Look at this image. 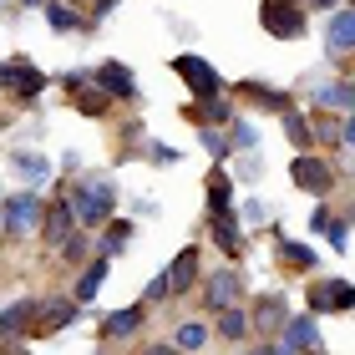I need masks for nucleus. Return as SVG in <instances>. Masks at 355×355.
<instances>
[{
	"label": "nucleus",
	"mask_w": 355,
	"mask_h": 355,
	"mask_svg": "<svg viewBox=\"0 0 355 355\" xmlns=\"http://www.w3.org/2000/svg\"><path fill=\"white\" fill-rule=\"evenodd\" d=\"M71 214H76V229H107L117 218V198H112V183L107 178H76L71 193H67Z\"/></svg>",
	"instance_id": "1"
},
{
	"label": "nucleus",
	"mask_w": 355,
	"mask_h": 355,
	"mask_svg": "<svg viewBox=\"0 0 355 355\" xmlns=\"http://www.w3.org/2000/svg\"><path fill=\"white\" fill-rule=\"evenodd\" d=\"M168 67H173L178 82L188 87L193 102H214V96H229V82H223L218 67H208V61H203L198 51H178V56L168 61Z\"/></svg>",
	"instance_id": "2"
},
{
	"label": "nucleus",
	"mask_w": 355,
	"mask_h": 355,
	"mask_svg": "<svg viewBox=\"0 0 355 355\" xmlns=\"http://www.w3.org/2000/svg\"><path fill=\"white\" fill-rule=\"evenodd\" d=\"M259 26L274 41H300L304 36V0H259Z\"/></svg>",
	"instance_id": "3"
},
{
	"label": "nucleus",
	"mask_w": 355,
	"mask_h": 355,
	"mask_svg": "<svg viewBox=\"0 0 355 355\" xmlns=\"http://www.w3.org/2000/svg\"><path fill=\"white\" fill-rule=\"evenodd\" d=\"M289 183H295L300 193H310V198H330V188H335L330 157H320V153H295V163H289Z\"/></svg>",
	"instance_id": "4"
},
{
	"label": "nucleus",
	"mask_w": 355,
	"mask_h": 355,
	"mask_svg": "<svg viewBox=\"0 0 355 355\" xmlns=\"http://www.w3.org/2000/svg\"><path fill=\"white\" fill-rule=\"evenodd\" d=\"M0 87H6L15 102H36L46 92V71L31 56H10V61H0Z\"/></svg>",
	"instance_id": "5"
},
{
	"label": "nucleus",
	"mask_w": 355,
	"mask_h": 355,
	"mask_svg": "<svg viewBox=\"0 0 355 355\" xmlns=\"http://www.w3.org/2000/svg\"><path fill=\"white\" fill-rule=\"evenodd\" d=\"M345 310H355L350 279H315L304 289V315H345Z\"/></svg>",
	"instance_id": "6"
},
{
	"label": "nucleus",
	"mask_w": 355,
	"mask_h": 355,
	"mask_svg": "<svg viewBox=\"0 0 355 355\" xmlns=\"http://www.w3.org/2000/svg\"><path fill=\"white\" fill-rule=\"evenodd\" d=\"M61 82H67V96H71V107L82 112V117H107L112 112V96L92 82V71H67Z\"/></svg>",
	"instance_id": "7"
},
{
	"label": "nucleus",
	"mask_w": 355,
	"mask_h": 355,
	"mask_svg": "<svg viewBox=\"0 0 355 355\" xmlns=\"http://www.w3.org/2000/svg\"><path fill=\"white\" fill-rule=\"evenodd\" d=\"M239 300H244V279H239V269H214V274H208V279H203V304H208V310H234V304Z\"/></svg>",
	"instance_id": "8"
},
{
	"label": "nucleus",
	"mask_w": 355,
	"mask_h": 355,
	"mask_svg": "<svg viewBox=\"0 0 355 355\" xmlns=\"http://www.w3.org/2000/svg\"><path fill=\"white\" fill-rule=\"evenodd\" d=\"M92 82L102 87L112 102H137V76L122 67V61H96L92 67Z\"/></svg>",
	"instance_id": "9"
},
{
	"label": "nucleus",
	"mask_w": 355,
	"mask_h": 355,
	"mask_svg": "<svg viewBox=\"0 0 355 355\" xmlns=\"http://www.w3.org/2000/svg\"><path fill=\"white\" fill-rule=\"evenodd\" d=\"M249 325H254V335H259V340H279V330L289 325V304H284V295H264V300L249 310Z\"/></svg>",
	"instance_id": "10"
},
{
	"label": "nucleus",
	"mask_w": 355,
	"mask_h": 355,
	"mask_svg": "<svg viewBox=\"0 0 355 355\" xmlns=\"http://www.w3.org/2000/svg\"><path fill=\"white\" fill-rule=\"evenodd\" d=\"M234 96H244L249 107H259V112H274V117H284V112H295V96L279 92V87H269V82H239L229 87Z\"/></svg>",
	"instance_id": "11"
},
{
	"label": "nucleus",
	"mask_w": 355,
	"mask_h": 355,
	"mask_svg": "<svg viewBox=\"0 0 355 355\" xmlns=\"http://www.w3.org/2000/svg\"><path fill=\"white\" fill-rule=\"evenodd\" d=\"M36 310H41V300H15V304H6L0 310V340H15V335H36Z\"/></svg>",
	"instance_id": "12"
},
{
	"label": "nucleus",
	"mask_w": 355,
	"mask_h": 355,
	"mask_svg": "<svg viewBox=\"0 0 355 355\" xmlns=\"http://www.w3.org/2000/svg\"><path fill=\"white\" fill-rule=\"evenodd\" d=\"M198 269H203V254H198V244L178 249V259L163 269V274H168V295H188V289L198 284Z\"/></svg>",
	"instance_id": "13"
},
{
	"label": "nucleus",
	"mask_w": 355,
	"mask_h": 355,
	"mask_svg": "<svg viewBox=\"0 0 355 355\" xmlns=\"http://www.w3.org/2000/svg\"><path fill=\"white\" fill-rule=\"evenodd\" d=\"M0 214H6V229H10V234H26V229H36V223H41L46 208H41L36 193H15V198L0 203Z\"/></svg>",
	"instance_id": "14"
},
{
	"label": "nucleus",
	"mask_w": 355,
	"mask_h": 355,
	"mask_svg": "<svg viewBox=\"0 0 355 355\" xmlns=\"http://www.w3.org/2000/svg\"><path fill=\"white\" fill-rule=\"evenodd\" d=\"M41 234H46V244L61 249L67 239L76 234V214H71V203L67 198H56V203H46V214H41Z\"/></svg>",
	"instance_id": "15"
},
{
	"label": "nucleus",
	"mask_w": 355,
	"mask_h": 355,
	"mask_svg": "<svg viewBox=\"0 0 355 355\" xmlns=\"http://www.w3.org/2000/svg\"><path fill=\"white\" fill-rule=\"evenodd\" d=\"M208 234H214V244L223 259H244V223H239V214H223V218H208Z\"/></svg>",
	"instance_id": "16"
},
{
	"label": "nucleus",
	"mask_w": 355,
	"mask_h": 355,
	"mask_svg": "<svg viewBox=\"0 0 355 355\" xmlns=\"http://www.w3.org/2000/svg\"><path fill=\"white\" fill-rule=\"evenodd\" d=\"M76 310H82V304H76V300H61V295L41 300V310H36V335H61V330L76 320Z\"/></svg>",
	"instance_id": "17"
},
{
	"label": "nucleus",
	"mask_w": 355,
	"mask_h": 355,
	"mask_svg": "<svg viewBox=\"0 0 355 355\" xmlns=\"http://www.w3.org/2000/svg\"><path fill=\"white\" fill-rule=\"evenodd\" d=\"M325 51L330 56H355V10L340 6L330 15V26H325Z\"/></svg>",
	"instance_id": "18"
},
{
	"label": "nucleus",
	"mask_w": 355,
	"mask_h": 355,
	"mask_svg": "<svg viewBox=\"0 0 355 355\" xmlns=\"http://www.w3.org/2000/svg\"><path fill=\"white\" fill-rule=\"evenodd\" d=\"M183 117L193 122V127H234V102L229 96H214V102H188L183 107Z\"/></svg>",
	"instance_id": "19"
},
{
	"label": "nucleus",
	"mask_w": 355,
	"mask_h": 355,
	"mask_svg": "<svg viewBox=\"0 0 355 355\" xmlns=\"http://www.w3.org/2000/svg\"><path fill=\"white\" fill-rule=\"evenodd\" d=\"M279 345H284L289 355L315 350V345H320V325H315V315H289V325L279 330Z\"/></svg>",
	"instance_id": "20"
},
{
	"label": "nucleus",
	"mask_w": 355,
	"mask_h": 355,
	"mask_svg": "<svg viewBox=\"0 0 355 355\" xmlns=\"http://www.w3.org/2000/svg\"><path fill=\"white\" fill-rule=\"evenodd\" d=\"M142 320H148V304H122V310H112L102 320V340H127V335H137L142 330Z\"/></svg>",
	"instance_id": "21"
},
{
	"label": "nucleus",
	"mask_w": 355,
	"mask_h": 355,
	"mask_svg": "<svg viewBox=\"0 0 355 355\" xmlns=\"http://www.w3.org/2000/svg\"><path fill=\"white\" fill-rule=\"evenodd\" d=\"M315 107L330 112V117H350L355 112V82H325L315 92Z\"/></svg>",
	"instance_id": "22"
},
{
	"label": "nucleus",
	"mask_w": 355,
	"mask_h": 355,
	"mask_svg": "<svg viewBox=\"0 0 355 355\" xmlns=\"http://www.w3.org/2000/svg\"><path fill=\"white\" fill-rule=\"evenodd\" d=\"M203 193H208V218H223V214H234V178L223 173V168H214V173H208Z\"/></svg>",
	"instance_id": "23"
},
{
	"label": "nucleus",
	"mask_w": 355,
	"mask_h": 355,
	"mask_svg": "<svg viewBox=\"0 0 355 355\" xmlns=\"http://www.w3.org/2000/svg\"><path fill=\"white\" fill-rule=\"evenodd\" d=\"M214 330H218V340H234V345H244L249 335H254V325H249V310H244V304H234V310H218Z\"/></svg>",
	"instance_id": "24"
},
{
	"label": "nucleus",
	"mask_w": 355,
	"mask_h": 355,
	"mask_svg": "<svg viewBox=\"0 0 355 355\" xmlns=\"http://www.w3.org/2000/svg\"><path fill=\"white\" fill-rule=\"evenodd\" d=\"M107 269H112V259H92V264L82 269V279H76L71 300H76V304H92L96 295H102V284H107Z\"/></svg>",
	"instance_id": "25"
},
{
	"label": "nucleus",
	"mask_w": 355,
	"mask_h": 355,
	"mask_svg": "<svg viewBox=\"0 0 355 355\" xmlns=\"http://www.w3.org/2000/svg\"><path fill=\"white\" fill-rule=\"evenodd\" d=\"M284 137L295 153H315V122L304 112H284Z\"/></svg>",
	"instance_id": "26"
},
{
	"label": "nucleus",
	"mask_w": 355,
	"mask_h": 355,
	"mask_svg": "<svg viewBox=\"0 0 355 355\" xmlns=\"http://www.w3.org/2000/svg\"><path fill=\"white\" fill-rule=\"evenodd\" d=\"M46 26L61 31V36H67V31H92V15H76L67 0H51V6H46Z\"/></svg>",
	"instance_id": "27"
},
{
	"label": "nucleus",
	"mask_w": 355,
	"mask_h": 355,
	"mask_svg": "<svg viewBox=\"0 0 355 355\" xmlns=\"http://www.w3.org/2000/svg\"><path fill=\"white\" fill-rule=\"evenodd\" d=\"M132 244V223L127 218H112L107 229H102V239H96V249H102V259H117V254Z\"/></svg>",
	"instance_id": "28"
},
{
	"label": "nucleus",
	"mask_w": 355,
	"mask_h": 355,
	"mask_svg": "<svg viewBox=\"0 0 355 355\" xmlns=\"http://www.w3.org/2000/svg\"><path fill=\"white\" fill-rule=\"evenodd\" d=\"M208 335H214V330H208V320H183V325L173 330V345L183 350V355H193V350L208 345Z\"/></svg>",
	"instance_id": "29"
},
{
	"label": "nucleus",
	"mask_w": 355,
	"mask_h": 355,
	"mask_svg": "<svg viewBox=\"0 0 355 355\" xmlns=\"http://www.w3.org/2000/svg\"><path fill=\"white\" fill-rule=\"evenodd\" d=\"M279 259H284L289 269H304V274H310V269H315V249L300 244V239H284V234H279Z\"/></svg>",
	"instance_id": "30"
},
{
	"label": "nucleus",
	"mask_w": 355,
	"mask_h": 355,
	"mask_svg": "<svg viewBox=\"0 0 355 355\" xmlns=\"http://www.w3.org/2000/svg\"><path fill=\"white\" fill-rule=\"evenodd\" d=\"M315 122V148H340V117H330V112H320Z\"/></svg>",
	"instance_id": "31"
},
{
	"label": "nucleus",
	"mask_w": 355,
	"mask_h": 355,
	"mask_svg": "<svg viewBox=\"0 0 355 355\" xmlns=\"http://www.w3.org/2000/svg\"><path fill=\"white\" fill-rule=\"evenodd\" d=\"M229 142L239 153H259V132H254V122H244V117H234V127H229Z\"/></svg>",
	"instance_id": "32"
},
{
	"label": "nucleus",
	"mask_w": 355,
	"mask_h": 355,
	"mask_svg": "<svg viewBox=\"0 0 355 355\" xmlns=\"http://www.w3.org/2000/svg\"><path fill=\"white\" fill-rule=\"evenodd\" d=\"M15 168H21V178H26V183H41V178L51 173V163H46L41 153H15Z\"/></svg>",
	"instance_id": "33"
},
{
	"label": "nucleus",
	"mask_w": 355,
	"mask_h": 355,
	"mask_svg": "<svg viewBox=\"0 0 355 355\" xmlns=\"http://www.w3.org/2000/svg\"><path fill=\"white\" fill-rule=\"evenodd\" d=\"M198 137H203V148L214 153V163H223V157L234 153V142H229V132H218V127H198Z\"/></svg>",
	"instance_id": "34"
},
{
	"label": "nucleus",
	"mask_w": 355,
	"mask_h": 355,
	"mask_svg": "<svg viewBox=\"0 0 355 355\" xmlns=\"http://www.w3.org/2000/svg\"><path fill=\"white\" fill-rule=\"evenodd\" d=\"M87 249H92L87 229H76V234L67 239V244H61V259H67V264H82V259H87Z\"/></svg>",
	"instance_id": "35"
},
{
	"label": "nucleus",
	"mask_w": 355,
	"mask_h": 355,
	"mask_svg": "<svg viewBox=\"0 0 355 355\" xmlns=\"http://www.w3.org/2000/svg\"><path fill=\"white\" fill-rule=\"evenodd\" d=\"M239 223H249V229L269 223V203H264V198H249V203H244V218H239Z\"/></svg>",
	"instance_id": "36"
},
{
	"label": "nucleus",
	"mask_w": 355,
	"mask_h": 355,
	"mask_svg": "<svg viewBox=\"0 0 355 355\" xmlns=\"http://www.w3.org/2000/svg\"><path fill=\"white\" fill-rule=\"evenodd\" d=\"M325 239H330V249H345V239H350V214H340V218H330V229H325Z\"/></svg>",
	"instance_id": "37"
},
{
	"label": "nucleus",
	"mask_w": 355,
	"mask_h": 355,
	"mask_svg": "<svg viewBox=\"0 0 355 355\" xmlns=\"http://www.w3.org/2000/svg\"><path fill=\"white\" fill-rule=\"evenodd\" d=\"M157 300H173V295H168V274H153V279H148V295H142V304H157Z\"/></svg>",
	"instance_id": "38"
},
{
	"label": "nucleus",
	"mask_w": 355,
	"mask_h": 355,
	"mask_svg": "<svg viewBox=\"0 0 355 355\" xmlns=\"http://www.w3.org/2000/svg\"><path fill=\"white\" fill-rule=\"evenodd\" d=\"M244 355H289V350H284L279 340H259V345H249Z\"/></svg>",
	"instance_id": "39"
},
{
	"label": "nucleus",
	"mask_w": 355,
	"mask_h": 355,
	"mask_svg": "<svg viewBox=\"0 0 355 355\" xmlns=\"http://www.w3.org/2000/svg\"><path fill=\"white\" fill-rule=\"evenodd\" d=\"M153 163H183V153H178V148H163V142H157V148H153Z\"/></svg>",
	"instance_id": "40"
},
{
	"label": "nucleus",
	"mask_w": 355,
	"mask_h": 355,
	"mask_svg": "<svg viewBox=\"0 0 355 355\" xmlns=\"http://www.w3.org/2000/svg\"><path fill=\"white\" fill-rule=\"evenodd\" d=\"M117 6H122V0H96V6H92V26H96V21H102V15H112V10H117Z\"/></svg>",
	"instance_id": "41"
},
{
	"label": "nucleus",
	"mask_w": 355,
	"mask_h": 355,
	"mask_svg": "<svg viewBox=\"0 0 355 355\" xmlns=\"http://www.w3.org/2000/svg\"><path fill=\"white\" fill-rule=\"evenodd\" d=\"M340 142H345V148H355V112H350V117H340Z\"/></svg>",
	"instance_id": "42"
},
{
	"label": "nucleus",
	"mask_w": 355,
	"mask_h": 355,
	"mask_svg": "<svg viewBox=\"0 0 355 355\" xmlns=\"http://www.w3.org/2000/svg\"><path fill=\"white\" fill-rule=\"evenodd\" d=\"M330 218H335V214H330V208H315V214H310V223H315V229H320V234H325V229H330Z\"/></svg>",
	"instance_id": "43"
},
{
	"label": "nucleus",
	"mask_w": 355,
	"mask_h": 355,
	"mask_svg": "<svg viewBox=\"0 0 355 355\" xmlns=\"http://www.w3.org/2000/svg\"><path fill=\"white\" fill-rule=\"evenodd\" d=\"M304 6H310V10H330V15H335V10L345 6V0H304Z\"/></svg>",
	"instance_id": "44"
},
{
	"label": "nucleus",
	"mask_w": 355,
	"mask_h": 355,
	"mask_svg": "<svg viewBox=\"0 0 355 355\" xmlns=\"http://www.w3.org/2000/svg\"><path fill=\"white\" fill-rule=\"evenodd\" d=\"M142 355H183V350H178V345H148Z\"/></svg>",
	"instance_id": "45"
},
{
	"label": "nucleus",
	"mask_w": 355,
	"mask_h": 355,
	"mask_svg": "<svg viewBox=\"0 0 355 355\" xmlns=\"http://www.w3.org/2000/svg\"><path fill=\"white\" fill-rule=\"evenodd\" d=\"M15 6H41V10H46V6H51V0H15Z\"/></svg>",
	"instance_id": "46"
},
{
	"label": "nucleus",
	"mask_w": 355,
	"mask_h": 355,
	"mask_svg": "<svg viewBox=\"0 0 355 355\" xmlns=\"http://www.w3.org/2000/svg\"><path fill=\"white\" fill-rule=\"evenodd\" d=\"M304 355H325V350H320V345H315V350H304Z\"/></svg>",
	"instance_id": "47"
},
{
	"label": "nucleus",
	"mask_w": 355,
	"mask_h": 355,
	"mask_svg": "<svg viewBox=\"0 0 355 355\" xmlns=\"http://www.w3.org/2000/svg\"><path fill=\"white\" fill-rule=\"evenodd\" d=\"M0 355H6V340H0Z\"/></svg>",
	"instance_id": "48"
},
{
	"label": "nucleus",
	"mask_w": 355,
	"mask_h": 355,
	"mask_svg": "<svg viewBox=\"0 0 355 355\" xmlns=\"http://www.w3.org/2000/svg\"><path fill=\"white\" fill-rule=\"evenodd\" d=\"M345 6H350V10H355V0H345Z\"/></svg>",
	"instance_id": "49"
},
{
	"label": "nucleus",
	"mask_w": 355,
	"mask_h": 355,
	"mask_svg": "<svg viewBox=\"0 0 355 355\" xmlns=\"http://www.w3.org/2000/svg\"><path fill=\"white\" fill-rule=\"evenodd\" d=\"M0 203H6V198H0Z\"/></svg>",
	"instance_id": "50"
}]
</instances>
